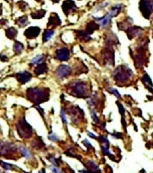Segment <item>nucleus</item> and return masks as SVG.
Masks as SVG:
<instances>
[{"mask_svg": "<svg viewBox=\"0 0 153 173\" xmlns=\"http://www.w3.org/2000/svg\"><path fill=\"white\" fill-rule=\"evenodd\" d=\"M16 24H18L19 26H25L27 25L28 24H29V22H28V18L27 16H21L20 18H18L17 20H16Z\"/></svg>", "mask_w": 153, "mask_h": 173, "instance_id": "obj_22", "label": "nucleus"}, {"mask_svg": "<svg viewBox=\"0 0 153 173\" xmlns=\"http://www.w3.org/2000/svg\"><path fill=\"white\" fill-rule=\"evenodd\" d=\"M56 59L60 61H65L70 59V51L67 48H60L56 51Z\"/></svg>", "mask_w": 153, "mask_h": 173, "instance_id": "obj_7", "label": "nucleus"}, {"mask_svg": "<svg viewBox=\"0 0 153 173\" xmlns=\"http://www.w3.org/2000/svg\"><path fill=\"white\" fill-rule=\"evenodd\" d=\"M34 71L36 75H41L42 73H45L48 71V66L45 63H39L37 67L35 68Z\"/></svg>", "mask_w": 153, "mask_h": 173, "instance_id": "obj_13", "label": "nucleus"}, {"mask_svg": "<svg viewBox=\"0 0 153 173\" xmlns=\"http://www.w3.org/2000/svg\"><path fill=\"white\" fill-rule=\"evenodd\" d=\"M121 10H122V5H115V7H113L108 13L111 15L112 17H114V16L117 15L119 13H120Z\"/></svg>", "mask_w": 153, "mask_h": 173, "instance_id": "obj_18", "label": "nucleus"}, {"mask_svg": "<svg viewBox=\"0 0 153 173\" xmlns=\"http://www.w3.org/2000/svg\"><path fill=\"white\" fill-rule=\"evenodd\" d=\"M16 151V148L8 142H0V155H7L8 152Z\"/></svg>", "mask_w": 153, "mask_h": 173, "instance_id": "obj_10", "label": "nucleus"}, {"mask_svg": "<svg viewBox=\"0 0 153 173\" xmlns=\"http://www.w3.org/2000/svg\"><path fill=\"white\" fill-rule=\"evenodd\" d=\"M62 10H63V12L68 15L70 13L76 11L77 7H76L75 3L71 1V0H66V1L63 3V5H62Z\"/></svg>", "mask_w": 153, "mask_h": 173, "instance_id": "obj_9", "label": "nucleus"}, {"mask_svg": "<svg viewBox=\"0 0 153 173\" xmlns=\"http://www.w3.org/2000/svg\"><path fill=\"white\" fill-rule=\"evenodd\" d=\"M27 98L32 103L41 104L49 99V90L46 88H31L27 90Z\"/></svg>", "mask_w": 153, "mask_h": 173, "instance_id": "obj_1", "label": "nucleus"}, {"mask_svg": "<svg viewBox=\"0 0 153 173\" xmlns=\"http://www.w3.org/2000/svg\"><path fill=\"white\" fill-rule=\"evenodd\" d=\"M70 93V95H73L77 97H86L88 94V88L87 84L84 81L80 80H77V81H73L69 85Z\"/></svg>", "mask_w": 153, "mask_h": 173, "instance_id": "obj_2", "label": "nucleus"}, {"mask_svg": "<svg viewBox=\"0 0 153 173\" xmlns=\"http://www.w3.org/2000/svg\"><path fill=\"white\" fill-rule=\"evenodd\" d=\"M49 140H50L52 142H58L59 138L57 137V135H55V134H50L49 135Z\"/></svg>", "mask_w": 153, "mask_h": 173, "instance_id": "obj_27", "label": "nucleus"}, {"mask_svg": "<svg viewBox=\"0 0 153 173\" xmlns=\"http://www.w3.org/2000/svg\"><path fill=\"white\" fill-rule=\"evenodd\" d=\"M16 128H17L18 134L22 138L27 139V138H30L32 136V128L25 119H22L20 122L17 123V124H16Z\"/></svg>", "mask_w": 153, "mask_h": 173, "instance_id": "obj_4", "label": "nucleus"}, {"mask_svg": "<svg viewBox=\"0 0 153 173\" xmlns=\"http://www.w3.org/2000/svg\"><path fill=\"white\" fill-rule=\"evenodd\" d=\"M110 92H112V93L113 94H114L115 96H117V97H120L121 96L120 95H119V93H118V91L116 90V89H115V88H110V89H108Z\"/></svg>", "mask_w": 153, "mask_h": 173, "instance_id": "obj_29", "label": "nucleus"}, {"mask_svg": "<svg viewBox=\"0 0 153 173\" xmlns=\"http://www.w3.org/2000/svg\"><path fill=\"white\" fill-rule=\"evenodd\" d=\"M52 1H53L54 3H58V2L60 1V0H52Z\"/></svg>", "mask_w": 153, "mask_h": 173, "instance_id": "obj_35", "label": "nucleus"}, {"mask_svg": "<svg viewBox=\"0 0 153 173\" xmlns=\"http://www.w3.org/2000/svg\"><path fill=\"white\" fill-rule=\"evenodd\" d=\"M15 77L17 79V80L22 83V84H25L28 81H30L32 79V75L31 73H29L28 71H23V72H18L15 74Z\"/></svg>", "mask_w": 153, "mask_h": 173, "instance_id": "obj_11", "label": "nucleus"}, {"mask_svg": "<svg viewBox=\"0 0 153 173\" xmlns=\"http://www.w3.org/2000/svg\"><path fill=\"white\" fill-rule=\"evenodd\" d=\"M16 35H17V30H16V29H15L13 27H10V28H8L7 30V38L12 40V39H15L16 37Z\"/></svg>", "mask_w": 153, "mask_h": 173, "instance_id": "obj_17", "label": "nucleus"}, {"mask_svg": "<svg viewBox=\"0 0 153 173\" xmlns=\"http://www.w3.org/2000/svg\"><path fill=\"white\" fill-rule=\"evenodd\" d=\"M53 34H54V30H52V29H48V30H45V32L43 33L42 41H43L44 43L48 42L49 40L52 37Z\"/></svg>", "mask_w": 153, "mask_h": 173, "instance_id": "obj_16", "label": "nucleus"}, {"mask_svg": "<svg viewBox=\"0 0 153 173\" xmlns=\"http://www.w3.org/2000/svg\"><path fill=\"white\" fill-rule=\"evenodd\" d=\"M119 107H120V108H119V111H121V114H123L124 113V110L123 109V106H122L121 105H119Z\"/></svg>", "mask_w": 153, "mask_h": 173, "instance_id": "obj_32", "label": "nucleus"}, {"mask_svg": "<svg viewBox=\"0 0 153 173\" xmlns=\"http://www.w3.org/2000/svg\"><path fill=\"white\" fill-rule=\"evenodd\" d=\"M60 173H64V172H61V171H60Z\"/></svg>", "mask_w": 153, "mask_h": 173, "instance_id": "obj_36", "label": "nucleus"}, {"mask_svg": "<svg viewBox=\"0 0 153 173\" xmlns=\"http://www.w3.org/2000/svg\"><path fill=\"white\" fill-rule=\"evenodd\" d=\"M41 32V29L40 27L37 26H32L30 28H28L25 32V36H26L28 39H34L36 38Z\"/></svg>", "mask_w": 153, "mask_h": 173, "instance_id": "obj_8", "label": "nucleus"}, {"mask_svg": "<svg viewBox=\"0 0 153 173\" xmlns=\"http://www.w3.org/2000/svg\"><path fill=\"white\" fill-rule=\"evenodd\" d=\"M99 27V25L97 24H95V22H91L89 23L87 26V31L88 32V33H92L95 30H97Z\"/></svg>", "mask_w": 153, "mask_h": 173, "instance_id": "obj_21", "label": "nucleus"}, {"mask_svg": "<svg viewBox=\"0 0 153 173\" xmlns=\"http://www.w3.org/2000/svg\"><path fill=\"white\" fill-rule=\"evenodd\" d=\"M19 151H20L21 154H22L24 157H25V158H27V159H30V158L32 157V154H31V152H29V150L26 149L25 146H22V145L19 146Z\"/></svg>", "mask_w": 153, "mask_h": 173, "instance_id": "obj_19", "label": "nucleus"}, {"mask_svg": "<svg viewBox=\"0 0 153 173\" xmlns=\"http://www.w3.org/2000/svg\"><path fill=\"white\" fill-rule=\"evenodd\" d=\"M2 13V5H0V15Z\"/></svg>", "mask_w": 153, "mask_h": 173, "instance_id": "obj_34", "label": "nucleus"}, {"mask_svg": "<svg viewBox=\"0 0 153 173\" xmlns=\"http://www.w3.org/2000/svg\"><path fill=\"white\" fill-rule=\"evenodd\" d=\"M60 117H61L62 121H63V124H67V118H66V114H65V112H64V110H63V109H61V111H60Z\"/></svg>", "mask_w": 153, "mask_h": 173, "instance_id": "obj_25", "label": "nucleus"}, {"mask_svg": "<svg viewBox=\"0 0 153 173\" xmlns=\"http://www.w3.org/2000/svg\"><path fill=\"white\" fill-rule=\"evenodd\" d=\"M14 51L16 53V54H19L21 53L23 50H24V45L23 43H21L20 42H15V44H14Z\"/></svg>", "mask_w": 153, "mask_h": 173, "instance_id": "obj_20", "label": "nucleus"}, {"mask_svg": "<svg viewBox=\"0 0 153 173\" xmlns=\"http://www.w3.org/2000/svg\"><path fill=\"white\" fill-rule=\"evenodd\" d=\"M44 60H45V56L44 55H42V54L37 55V56H35L34 58H32V59L31 64H33V63H38V64H39V63H41Z\"/></svg>", "mask_w": 153, "mask_h": 173, "instance_id": "obj_23", "label": "nucleus"}, {"mask_svg": "<svg viewBox=\"0 0 153 173\" xmlns=\"http://www.w3.org/2000/svg\"><path fill=\"white\" fill-rule=\"evenodd\" d=\"M87 134H88V135H89L90 137H91V138H96V137H95V134H93L92 132H88Z\"/></svg>", "mask_w": 153, "mask_h": 173, "instance_id": "obj_33", "label": "nucleus"}, {"mask_svg": "<svg viewBox=\"0 0 153 173\" xmlns=\"http://www.w3.org/2000/svg\"><path fill=\"white\" fill-rule=\"evenodd\" d=\"M60 25V19L59 18V16L57 15V14H52L50 17L49 20V24L48 26H58Z\"/></svg>", "mask_w": 153, "mask_h": 173, "instance_id": "obj_12", "label": "nucleus"}, {"mask_svg": "<svg viewBox=\"0 0 153 173\" xmlns=\"http://www.w3.org/2000/svg\"><path fill=\"white\" fill-rule=\"evenodd\" d=\"M111 19H112L111 15H110L109 13H107V14L105 15V16H104L103 18H98L97 20H98L99 24H100L102 26H103V27H105V26L110 23Z\"/></svg>", "mask_w": 153, "mask_h": 173, "instance_id": "obj_14", "label": "nucleus"}, {"mask_svg": "<svg viewBox=\"0 0 153 173\" xmlns=\"http://www.w3.org/2000/svg\"><path fill=\"white\" fill-rule=\"evenodd\" d=\"M84 143H86V146H87V147H91V145H90V143H89V142H88L87 140H85V141H84Z\"/></svg>", "mask_w": 153, "mask_h": 173, "instance_id": "obj_31", "label": "nucleus"}, {"mask_svg": "<svg viewBox=\"0 0 153 173\" xmlns=\"http://www.w3.org/2000/svg\"><path fill=\"white\" fill-rule=\"evenodd\" d=\"M45 10H39V11H37L36 13H32V18H34V19H40V18H42V17L45 15Z\"/></svg>", "mask_w": 153, "mask_h": 173, "instance_id": "obj_24", "label": "nucleus"}, {"mask_svg": "<svg viewBox=\"0 0 153 173\" xmlns=\"http://www.w3.org/2000/svg\"><path fill=\"white\" fill-rule=\"evenodd\" d=\"M57 77L60 79H64L69 77V75H70L71 73V68L69 65H66V64H61L60 65L57 70L55 71Z\"/></svg>", "mask_w": 153, "mask_h": 173, "instance_id": "obj_6", "label": "nucleus"}, {"mask_svg": "<svg viewBox=\"0 0 153 173\" xmlns=\"http://www.w3.org/2000/svg\"><path fill=\"white\" fill-rule=\"evenodd\" d=\"M0 165H2V167L5 170H12V165L7 164L5 162H3V161H0Z\"/></svg>", "mask_w": 153, "mask_h": 173, "instance_id": "obj_26", "label": "nucleus"}, {"mask_svg": "<svg viewBox=\"0 0 153 173\" xmlns=\"http://www.w3.org/2000/svg\"><path fill=\"white\" fill-rule=\"evenodd\" d=\"M50 170H52L53 173H60L59 169H57L56 167H50Z\"/></svg>", "mask_w": 153, "mask_h": 173, "instance_id": "obj_30", "label": "nucleus"}, {"mask_svg": "<svg viewBox=\"0 0 153 173\" xmlns=\"http://www.w3.org/2000/svg\"><path fill=\"white\" fill-rule=\"evenodd\" d=\"M132 75V71L127 65L123 64L115 69V71L114 72V78L115 79V81L123 83L127 81V80L131 78Z\"/></svg>", "mask_w": 153, "mask_h": 173, "instance_id": "obj_3", "label": "nucleus"}, {"mask_svg": "<svg viewBox=\"0 0 153 173\" xmlns=\"http://www.w3.org/2000/svg\"><path fill=\"white\" fill-rule=\"evenodd\" d=\"M128 35L130 38H132L133 36H138L140 33V28L135 27V28H129L127 30Z\"/></svg>", "mask_w": 153, "mask_h": 173, "instance_id": "obj_15", "label": "nucleus"}, {"mask_svg": "<svg viewBox=\"0 0 153 173\" xmlns=\"http://www.w3.org/2000/svg\"><path fill=\"white\" fill-rule=\"evenodd\" d=\"M91 116H92V119H93L94 121H95V122H99V119L97 118V116H96V114H95V111L92 110V109H91Z\"/></svg>", "mask_w": 153, "mask_h": 173, "instance_id": "obj_28", "label": "nucleus"}, {"mask_svg": "<svg viewBox=\"0 0 153 173\" xmlns=\"http://www.w3.org/2000/svg\"><path fill=\"white\" fill-rule=\"evenodd\" d=\"M140 10L145 18L149 19L153 10V5L150 0H140Z\"/></svg>", "mask_w": 153, "mask_h": 173, "instance_id": "obj_5", "label": "nucleus"}]
</instances>
